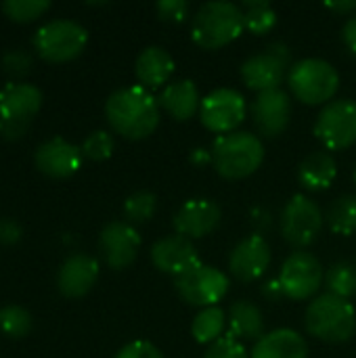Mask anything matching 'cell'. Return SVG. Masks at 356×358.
I'll use <instances>...</instances> for the list:
<instances>
[{
	"instance_id": "obj_1",
	"label": "cell",
	"mask_w": 356,
	"mask_h": 358,
	"mask_svg": "<svg viewBox=\"0 0 356 358\" xmlns=\"http://www.w3.org/2000/svg\"><path fill=\"white\" fill-rule=\"evenodd\" d=\"M105 117L115 134L143 141L159 126V101L141 84L118 88L105 103Z\"/></svg>"
},
{
	"instance_id": "obj_2",
	"label": "cell",
	"mask_w": 356,
	"mask_h": 358,
	"mask_svg": "<svg viewBox=\"0 0 356 358\" xmlns=\"http://www.w3.org/2000/svg\"><path fill=\"white\" fill-rule=\"evenodd\" d=\"M245 29L243 10L235 2L212 0L199 6L191 23V38L204 50H218L241 36Z\"/></svg>"
},
{
	"instance_id": "obj_3",
	"label": "cell",
	"mask_w": 356,
	"mask_h": 358,
	"mask_svg": "<svg viewBox=\"0 0 356 358\" xmlns=\"http://www.w3.org/2000/svg\"><path fill=\"white\" fill-rule=\"evenodd\" d=\"M264 162V145L252 132L222 134L212 145V166L227 180L252 176Z\"/></svg>"
},
{
	"instance_id": "obj_4",
	"label": "cell",
	"mask_w": 356,
	"mask_h": 358,
	"mask_svg": "<svg viewBox=\"0 0 356 358\" xmlns=\"http://www.w3.org/2000/svg\"><path fill=\"white\" fill-rule=\"evenodd\" d=\"M304 327L308 336L321 342H348L356 331L355 306L344 298L323 294L308 304L304 313Z\"/></svg>"
},
{
	"instance_id": "obj_5",
	"label": "cell",
	"mask_w": 356,
	"mask_h": 358,
	"mask_svg": "<svg viewBox=\"0 0 356 358\" xmlns=\"http://www.w3.org/2000/svg\"><path fill=\"white\" fill-rule=\"evenodd\" d=\"M287 84L292 94L304 105H327L340 88L336 67L325 59H304L290 67Z\"/></svg>"
},
{
	"instance_id": "obj_6",
	"label": "cell",
	"mask_w": 356,
	"mask_h": 358,
	"mask_svg": "<svg viewBox=\"0 0 356 358\" xmlns=\"http://www.w3.org/2000/svg\"><path fill=\"white\" fill-rule=\"evenodd\" d=\"M40 107L42 92L38 86L27 82L6 84L0 90V134L4 138L23 136Z\"/></svg>"
},
{
	"instance_id": "obj_7",
	"label": "cell",
	"mask_w": 356,
	"mask_h": 358,
	"mask_svg": "<svg viewBox=\"0 0 356 358\" xmlns=\"http://www.w3.org/2000/svg\"><path fill=\"white\" fill-rule=\"evenodd\" d=\"M88 42V31L73 19H52L44 23L36 36L34 46L44 61L65 63L76 59Z\"/></svg>"
},
{
	"instance_id": "obj_8",
	"label": "cell",
	"mask_w": 356,
	"mask_h": 358,
	"mask_svg": "<svg viewBox=\"0 0 356 358\" xmlns=\"http://www.w3.org/2000/svg\"><path fill=\"white\" fill-rule=\"evenodd\" d=\"M315 136L327 151H342L356 143V101L338 99L327 103L315 122Z\"/></svg>"
},
{
	"instance_id": "obj_9",
	"label": "cell",
	"mask_w": 356,
	"mask_h": 358,
	"mask_svg": "<svg viewBox=\"0 0 356 358\" xmlns=\"http://www.w3.org/2000/svg\"><path fill=\"white\" fill-rule=\"evenodd\" d=\"M323 229V212L319 203L302 193L294 195L281 214V233L292 248L304 250L317 241Z\"/></svg>"
},
{
	"instance_id": "obj_10",
	"label": "cell",
	"mask_w": 356,
	"mask_h": 358,
	"mask_svg": "<svg viewBox=\"0 0 356 358\" xmlns=\"http://www.w3.org/2000/svg\"><path fill=\"white\" fill-rule=\"evenodd\" d=\"M176 294L191 306L210 308L218 306V302L229 292V277L214 266L199 264L189 273L174 279Z\"/></svg>"
},
{
	"instance_id": "obj_11",
	"label": "cell",
	"mask_w": 356,
	"mask_h": 358,
	"mask_svg": "<svg viewBox=\"0 0 356 358\" xmlns=\"http://www.w3.org/2000/svg\"><path fill=\"white\" fill-rule=\"evenodd\" d=\"M292 63L290 48L281 42H273L264 52L252 55L241 65V78L248 88L264 92L279 88V84L287 76V67Z\"/></svg>"
},
{
	"instance_id": "obj_12",
	"label": "cell",
	"mask_w": 356,
	"mask_h": 358,
	"mask_svg": "<svg viewBox=\"0 0 356 358\" xmlns=\"http://www.w3.org/2000/svg\"><path fill=\"white\" fill-rule=\"evenodd\" d=\"M201 124L216 134L237 132V126L245 120V99L233 88H216L201 99L199 107Z\"/></svg>"
},
{
	"instance_id": "obj_13",
	"label": "cell",
	"mask_w": 356,
	"mask_h": 358,
	"mask_svg": "<svg viewBox=\"0 0 356 358\" xmlns=\"http://www.w3.org/2000/svg\"><path fill=\"white\" fill-rule=\"evenodd\" d=\"M323 281V266L308 252H294L283 262L279 273V283L285 292V298L296 302L311 300L321 289Z\"/></svg>"
},
{
	"instance_id": "obj_14",
	"label": "cell",
	"mask_w": 356,
	"mask_h": 358,
	"mask_svg": "<svg viewBox=\"0 0 356 358\" xmlns=\"http://www.w3.org/2000/svg\"><path fill=\"white\" fill-rule=\"evenodd\" d=\"M220 220H222L220 206L212 199L197 197V199L185 201L178 208L172 224H174L176 235L187 237V239H201V237L212 235L220 227Z\"/></svg>"
},
{
	"instance_id": "obj_15",
	"label": "cell",
	"mask_w": 356,
	"mask_h": 358,
	"mask_svg": "<svg viewBox=\"0 0 356 358\" xmlns=\"http://www.w3.org/2000/svg\"><path fill=\"white\" fill-rule=\"evenodd\" d=\"M99 250L109 268L124 271L136 260L141 237L136 229L128 222H109L99 235Z\"/></svg>"
},
{
	"instance_id": "obj_16",
	"label": "cell",
	"mask_w": 356,
	"mask_h": 358,
	"mask_svg": "<svg viewBox=\"0 0 356 358\" xmlns=\"http://www.w3.org/2000/svg\"><path fill=\"white\" fill-rule=\"evenodd\" d=\"M292 115V103L285 90L273 88L258 92V96L252 103V117L258 128V132L266 138H277L285 132L290 126Z\"/></svg>"
},
{
	"instance_id": "obj_17",
	"label": "cell",
	"mask_w": 356,
	"mask_h": 358,
	"mask_svg": "<svg viewBox=\"0 0 356 358\" xmlns=\"http://www.w3.org/2000/svg\"><path fill=\"white\" fill-rule=\"evenodd\" d=\"M151 262L159 273L172 275L174 279L201 264L199 254L191 243V239L180 235H170L155 241L151 248Z\"/></svg>"
},
{
	"instance_id": "obj_18",
	"label": "cell",
	"mask_w": 356,
	"mask_h": 358,
	"mask_svg": "<svg viewBox=\"0 0 356 358\" xmlns=\"http://www.w3.org/2000/svg\"><path fill=\"white\" fill-rule=\"evenodd\" d=\"M269 264H271V245L258 233L239 241L229 258L231 275L243 283L260 279L266 273Z\"/></svg>"
},
{
	"instance_id": "obj_19",
	"label": "cell",
	"mask_w": 356,
	"mask_h": 358,
	"mask_svg": "<svg viewBox=\"0 0 356 358\" xmlns=\"http://www.w3.org/2000/svg\"><path fill=\"white\" fill-rule=\"evenodd\" d=\"M82 149L55 136L36 149V168L50 178H67L76 174L82 166Z\"/></svg>"
},
{
	"instance_id": "obj_20",
	"label": "cell",
	"mask_w": 356,
	"mask_h": 358,
	"mask_svg": "<svg viewBox=\"0 0 356 358\" xmlns=\"http://www.w3.org/2000/svg\"><path fill=\"white\" fill-rule=\"evenodd\" d=\"M99 279V262L88 254L69 256L57 275L59 292L65 298H82L86 296Z\"/></svg>"
},
{
	"instance_id": "obj_21",
	"label": "cell",
	"mask_w": 356,
	"mask_h": 358,
	"mask_svg": "<svg viewBox=\"0 0 356 358\" xmlns=\"http://www.w3.org/2000/svg\"><path fill=\"white\" fill-rule=\"evenodd\" d=\"M157 101L159 107L176 122H189L191 117H195V113H199L201 107V96L193 80H176L164 86Z\"/></svg>"
},
{
	"instance_id": "obj_22",
	"label": "cell",
	"mask_w": 356,
	"mask_h": 358,
	"mask_svg": "<svg viewBox=\"0 0 356 358\" xmlns=\"http://www.w3.org/2000/svg\"><path fill=\"white\" fill-rule=\"evenodd\" d=\"M134 73L143 88L155 90V88L164 86L170 80V76L174 73V59L162 46H147L136 57Z\"/></svg>"
},
{
	"instance_id": "obj_23",
	"label": "cell",
	"mask_w": 356,
	"mask_h": 358,
	"mask_svg": "<svg viewBox=\"0 0 356 358\" xmlns=\"http://www.w3.org/2000/svg\"><path fill=\"white\" fill-rule=\"evenodd\" d=\"M250 358H308V346L298 331L275 329L254 344Z\"/></svg>"
},
{
	"instance_id": "obj_24",
	"label": "cell",
	"mask_w": 356,
	"mask_h": 358,
	"mask_svg": "<svg viewBox=\"0 0 356 358\" xmlns=\"http://www.w3.org/2000/svg\"><path fill=\"white\" fill-rule=\"evenodd\" d=\"M338 176L336 159L329 151H313L298 166V180L306 191H325Z\"/></svg>"
},
{
	"instance_id": "obj_25",
	"label": "cell",
	"mask_w": 356,
	"mask_h": 358,
	"mask_svg": "<svg viewBox=\"0 0 356 358\" xmlns=\"http://www.w3.org/2000/svg\"><path fill=\"white\" fill-rule=\"evenodd\" d=\"M229 334L235 340H260L264 336V317L260 308L248 300H239L229 308Z\"/></svg>"
},
{
	"instance_id": "obj_26",
	"label": "cell",
	"mask_w": 356,
	"mask_h": 358,
	"mask_svg": "<svg viewBox=\"0 0 356 358\" xmlns=\"http://www.w3.org/2000/svg\"><path fill=\"white\" fill-rule=\"evenodd\" d=\"M227 327V315L220 306L201 308L197 317L191 323V334L197 344H214L222 338V331Z\"/></svg>"
},
{
	"instance_id": "obj_27",
	"label": "cell",
	"mask_w": 356,
	"mask_h": 358,
	"mask_svg": "<svg viewBox=\"0 0 356 358\" xmlns=\"http://www.w3.org/2000/svg\"><path fill=\"white\" fill-rule=\"evenodd\" d=\"M243 10V23L245 29H250L256 36H264L269 34L275 23H277V13L275 8L266 2V0H245L243 4H239Z\"/></svg>"
},
{
	"instance_id": "obj_28",
	"label": "cell",
	"mask_w": 356,
	"mask_h": 358,
	"mask_svg": "<svg viewBox=\"0 0 356 358\" xmlns=\"http://www.w3.org/2000/svg\"><path fill=\"white\" fill-rule=\"evenodd\" d=\"M325 287L327 294L350 300L356 296V264L346 260L336 262L325 275Z\"/></svg>"
},
{
	"instance_id": "obj_29",
	"label": "cell",
	"mask_w": 356,
	"mask_h": 358,
	"mask_svg": "<svg viewBox=\"0 0 356 358\" xmlns=\"http://www.w3.org/2000/svg\"><path fill=\"white\" fill-rule=\"evenodd\" d=\"M327 222L338 235L356 233V195H342L327 212Z\"/></svg>"
},
{
	"instance_id": "obj_30",
	"label": "cell",
	"mask_w": 356,
	"mask_h": 358,
	"mask_svg": "<svg viewBox=\"0 0 356 358\" xmlns=\"http://www.w3.org/2000/svg\"><path fill=\"white\" fill-rule=\"evenodd\" d=\"M0 331L8 338H25L31 331V315L15 304L0 308Z\"/></svg>"
},
{
	"instance_id": "obj_31",
	"label": "cell",
	"mask_w": 356,
	"mask_h": 358,
	"mask_svg": "<svg viewBox=\"0 0 356 358\" xmlns=\"http://www.w3.org/2000/svg\"><path fill=\"white\" fill-rule=\"evenodd\" d=\"M157 197L151 191H136L124 201V216L128 224H143L155 214Z\"/></svg>"
},
{
	"instance_id": "obj_32",
	"label": "cell",
	"mask_w": 356,
	"mask_h": 358,
	"mask_svg": "<svg viewBox=\"0 0 356 358\" xmlns=\"http://www.w3.org/2000/svg\"><path fill=\"white\" fill-rule=\"evenodd\" d=\"M50 8L48 0H6L2 2V13L19 23H27L38 19L42 13Z\"/></svg>"
},
{
	"instance_id": "obj_33",
	"label": "cell",
	"mask_w": 356,
	"mask_h": 358,
	"mask_svg": "<svg viewBox=\"0 0 356 358\" xmlns=\"http://www.w3.org/2000/svg\"><path fill=\"white\" fill-rule=\"evenodd\" d=\"M113 147H115V141L107 130H94L84 138L80 149H82L84 157H88L92 162H103V159L111 157Z\"/></svg>"
},
{
	"instance_id": "obj_34",
	"label": "cell",
	"mask_w": 356,
	"mask_h": 358,
	"mask_svg": "<svg viewBox=\"0 0 356 358\" xmlns=\"http://www.w3.org/2000/svg\"><path fill=\"white\" fill-rule=\"evenodd\" d=\"M204 358H250V355L239 340L231 336H222L206 350Z\"/></svg>"
},
{
	"instance_id": "obj_35",
	"label": "cell",
	"mask_w": 356,
	"mask_h": 358,
	"mask_svg": "<svg viewBox=\"0 0 356 358\" xmlns=\"http://www.w3.org/2000/svg\"><path fill=\"white\" fill-rule=\"evenodd\" d=\"M155 10L157 17L166 23H183L189 17V4L185 0H159Z\"/></svg>"
},
{
	"instance_id": "obj_36",
	"label": "cell",
	"mask_w": 356,
	"mask_h": 358,
	"mask_svg": "<svg viewBox=\"0 0 356 358\" xmlns=\"http://www.w3.org/2000/svg\"><path fill=\"white\" fill-rule=\"evenodd\" d=\"M29 67H31V57L27 52H23L21 48L8 50L2 57V69L10 76H23L29 71Z\"/></svg>"
},
{
	"instance_id": "obj_37",
	"label": "cell",
	"mask_w": 356,
	"mask_h": 358,
	"mask_svg": "<svg viewBox=\"0 0 356 358\" xmlns=\"http://www.w3.org/2000/svg\"><path fill=\"white\" fill-rule=\"evenodd\" d=\"M113 358H164L157 346H153L147 340H136L126 344Z\"/></svg>"
},
{
	"instance_id": "obj_38",
	"label": "cell",
	"mask_w": 356,
	"mask_h": 358,
	"mask_svg": "<svg viewBox=\"0 0 356 358\" xmlns=\"http://www.w3.org/2000/svg\"><path fill=\"white\" fill-rule=\"evenodd\" d=\"M21 239V227L15 220H2L0 222V243L13 245Z\"/></svg>"
},
{
	"instance_id": "obj_39",
	"label": "cell",
	"mask_w": 356,
	"mask_h": 358,
	"mask_svg": "<svg viewBox=\"0 0 356 358\" xmlns=\"http://www.w3.org/2000/svg\"><path fill=\"white\" fill-rule=\"evenodd\" d=\"M342 40H344V44L348 46V50L356 57V15H353V17L344 23V27H342Z\"/></svg>"
},
{
	"instance_id": "obj_40",
	"label": "cell",
	"mask_w": 356,
	"mask_h": 358,
	"mask_svg": "<svg viewBox=\"0 0 356 358\" xmlns=\"http://www.w3.org/2000/svg\"><path fill=\"white\" fill-rule=\"evenodd\" d=\"M262 294H264L271 302H279V300H283V298H285V292H283V287H281L279 279H271V281H266V283L262 285Z\"/></svg>"
},
{
	"instance_id": "obj_41",
	"label": "cell",
	"mask_w": 356,
	"mask_h": 358,
	"mask_svg": "<svg viewBox=\"0 0 356 358\" xmlns=\"http://www.w3.org/2000/svg\"><path fill=\"white\" fill-rule=\"evenodd\" d=\"M189 159H191V164H195V166L212 164V151H206V149H193Z\"/></svg>"
},
{
	"instance_id": "obj_42",
	"label": "cell",
	"mask_w": 356,
	"mask_h": 358,
	"mask_svg": "<svg viewBox=\"0 0 356 358\" xmlns=\"http://www.w3.org/2000/svg\"><path fill=\"white\" fill-rule=\"evenodd\" d=\"M327 8H332L336 13H355L356 0H350V2H327Z\"/></svg>"
},
{
	"instance_id": "obj_43",
	"label": "cell",
	"mask_w": 356,
	"mask_h": 358,
	"mask_svg": "<svg viewBox=\"0 0 356 358\" xmlns=\"http://www.w3.org/2000/svg\"><path fill=\"white\" fill-rule=\"evenodd\" d=\"M355 182H356V168H355Z\"/></svg>"
}]
</instances>
